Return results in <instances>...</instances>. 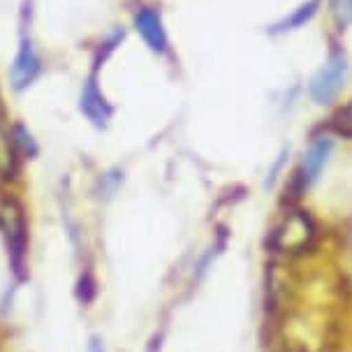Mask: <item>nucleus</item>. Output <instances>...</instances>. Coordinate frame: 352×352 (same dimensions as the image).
I'll use <instances>...</instances> for the list:
<instances>
[{"instance_id":"f257e3e1","label":"nucleus","mask_w":352,"mask_h":352,"mask_svg":"<svg viewBox=\"0 0 352 352\" xmlns=\"http://www.w3.org/2000/svg\"><path fill=\"white\" fill-rule=\"evenodd\" d=\"M318 228L306 211H290L272 232V248L283 255H304L313 248Z\"/></svg>"},{"instance_id":"f03ea898","label":"nucleus","mask_w":352,"mask_h":352,"mask_svg":"<svg viewBox=\"0 0 352 352\" xmlns=\"http://www.w3.org/2000/svg\"><path fill=\"white\" fill-rule=\"evenodd\" d=\"M0 228H3L5 241L10 248V262L14 274H23V262H26V216H23V206L14 197H5L0 202Z\"/></svg>"},{"instance_id":"7ed1b4c3","label":"nucleus","mask_w":352,"mask_h":352,"mask_svg":"<svg viewBox=\"0 0 352 352\" xmlns=\"http://www.w3.org/2000/svg\"><path fill=\"white\" fill-rule=\"evenodd\" d=\"M345 79H348V58L343 52H331L327 63L313 74L311 84H308L313 102L320 107L334 102L338 93L343 91Z\"/></svg>"},{"instance_id":"20e7f679","label":"nucleus","mask_w":352,"mask_h":352,"mask_svg":"<svg viewBox=\"0 0 352 352\" xmlns=\"http://www.w3.org/2000/svg\"><path fill=\"white\" fill-rule=\"evenodd\" d=\"M331 148H334V142L329 137H316L311 142V146L306 148L304 158H301L297 172H294V179H292V188L297 195H304L308 188H313V184L320 179L322 169L327 165L331 155Z\"/></svg>"},{"instance_id":"39448f33","label":"nucleus","mask_w":352,"mask_h":352,"mask_svg":"<svg viewBox=\"0 0 352 352\" xmlns=\"http://www.w3.org/2000/svg\"><path fill=\"white\" fill-rule=\"evenodd\" d=\"M40 72H42L40 54L35 52L30 37H23L21 44H19V52L14 56V63H12V70H10V81H12V86H14V91L28 88L40 77Z\"/></svg>"},{"instance_id":"423d86ee","label":"nucleus","mask_w":352,"mask_h":352,"mask_svg":"<svg viewBox=\"0 0 352 352\" xmlns=\"http://www.w3.org/2000/svg\"><path fill=\"white\" fill-rule=\"evenodd\" d=\"M79 109L88 121H91L96 128H107L111 118V104L107 102L104 93L100 91L98 86V79L96 74H91L84 86H81V93H79Z\"/></svg>"},{"instance_id":"0eeeda50","label":"nucleus","mask_w":352,"mask_h":352,"mask_svg":"<svg viewBox=\"0 0 352 352\" xmlns=\"http://www.w3.org/2000/svg\"><path fill=\"white\" fill-rule=\"evenodd\" d=\"M135 28L137 33L142 35V40L146 42V47L153 54H165L169 49V40H167V30L165 23H162L160 12L155 8H140L135 12Z\"/></svg>"},{"instance_id":"6e6552de","label":"nucleus","mask_w":352,"mask_h":352,"mask_svg":"<svg viewBox=\"0 0 352 352\" xmlns=\"http://www.w3.org/2000/svg\"><path fill=\"white\" fill-rule=\"evenodd\" d=\"M318 10H320V0H306V3H301L299 8L292 12V14H287L285 19H280L276 26H272V30H274V33L297 30L301 26H306V23L318 14Z\"/></svg>"},{"instance_id":"1a4fd4ad","label":"nucleus","mask_w":352,"mask_h":352,"mask_svg":"<svg viewBox=\"0 0 352 352\" xmlns=\"http://www.w3.org/2000/svg\"><path fill=\"white\" fill-rule=\"evenodd\" d=\"M16 144L10 130L0 125V179H12L16 172Z\"/></svg>"},{"instance_id":"9d476101","label":"nucleus","mask_w":352,"mask_h":352,"mask_svg":"<svg viewBox=\"0 0 352 352\" xmlns=\"http://www.w3.org/2000/svg\"><path fill=\"white\" fill-rule=\"evenodd\" d=\"M329 12L334 23L345 30L352 23V0H329Z\"/></svg>"},{"instance_id":"9b49d317","label":"nucleus","mask_w":352,"mask_h":352,"mask_svg":"<svg viewBox=\"0 0 352 352\" xmlns=\"http://www.w3.org/2000/svg\"><path fill=\"white\" fill-rule=\"evenodd\" d=\"M12 137H14V144H16V148L21 151V153H28V155H33V153H35V142H33V137H30L28 132L21 128V125H16V128L12 130Z\"/></svg>"},{"instance_id":"f8f14e48","label":"nucleus","mask_w":352,"mask_h":352,"mask_svg":"<svg viewBox=\"0 0 352 352\" xmlns=\"http://www.w3.org/2000/svg\"><path fill=\"white\" fill-rule=\"evenodd\" d=\"M121 184H123V174L121 172H109V174H104L102 179H100V188H102L104 197H111Z\"/></svg>"},{"instance_id":"ddd939ff","label":"nucleus","mask_w":352,"mask_h":352,"mask_svg":"<svg viewBox=\"0 0 352 352\" xmlns=\"http://www.w3.org/2000/svg\"><path fill=\"white\" fill-rule=\"evenodd\" d=\"M338 130H341L343 135H352V102L345 107L341 111V116H338Z\"/></svg>"},{"instance_id":"4468645a","label":"nucleus","mask_w":352,"mask_h":352,"mask_svg":"<svg viewBox=\"0 0 352 352\" xmlns=\"http://www.w3.org/2000/svg\"><path fill=\"white\" fill-rule=\"evenodd\" d=\"M86 352H107V350H104V345H102L100 338H91V343H88Z\"/></svg>"}]
</instances>
